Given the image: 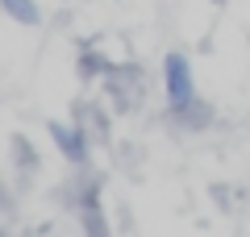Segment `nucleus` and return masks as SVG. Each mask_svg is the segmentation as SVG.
Wrapping results in <instances>:
<instances>
[{"mask_svg": "<svg viewBox=\"0 0 250 237\" xmlns=\"http://www.w3.org/2000/svg\"><path fill=\"white\" fill-rule=\"evenodd\" d=\"M163 71H167V104L175 113H188V108L196 104V88H192V67H188V59L184 54H167Z\"/></svg>", "mask_w": 250, "mask_h": 237, "instance_id": "1", "label": "nucleus"}, {"mask_svg": "<svg viewBox=\"0 0 250 237\" xmlns=\"http://www.w3.org/2000/svg\"><path fill=\"white\" fill-rule=\"evenodd\" d=\"M0 4H4V13H9V17L25 21V25H38V21H42V13H38L34 0H0Z\"/></svg>", "mask_w": 250, "mask_h": 237, "instance_id": "2", "label": "nucleus"}]
</instances>
